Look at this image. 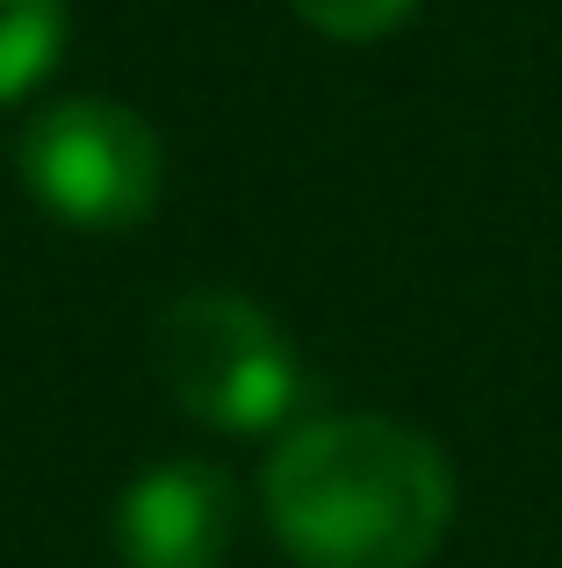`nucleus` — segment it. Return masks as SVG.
<instances>
[{
    "label": "nucleus",
    "mask_w": 562,
    "mask_h": 568,
    "mask_svg": "<svg viewBox=\"0 0 562 568\" xmlns=\"http://www.w3.org/2000/svg\"><path fill=\"white\" fill-rule=\"evenodd\" d=\"M66 51V0H0V101H22Z\"/></svg>",
    "instance_id": "obj_5"
},
{
    "label": "nucleus",
    "mask_w": 562,
    "mask_h": 568,
    "mask_svg": "<svg viewBox=\"0 0 562 568\" xmlns=\"http://www.w3.org/2000/svg\"><path fill=\"white\" fill-rule=\"evenodd\" d=\"M159 382L210 432H268L303 388L281 324L231 288H188L159 317Z\"/></svg>",
    "instance_id": "obj_2"
},
{
    "label": "nucleus",
    "mask_w": 562,
    "mask_h": 568,
    "mask_svg": "<svg viewBox=\"0 0 562 568\" xmlns=\"http://www.w3.org/2000/svg\"><path fill=\"white\" fill-rule=\"evenodd\" d=\"M260 497L295 568H425L448 540L454 475L397 417H310L274 446Z\"/></svg>",
    "instance_id": "obj_1"
},
{
    "label": "nucleus",
    "mask_w": 562,
    "mask_h": 568,
    "mask_svg": "<svg viewBox=\"0 0 562 568\" xmlns=\"http://www.w3.org/2000/svg\"><path fill=\"white\" fill-rule=\"evenodd\" d=\"M167 159L138 109L72 94L29 115L22 130V187L72 231H130L152 216Z\"/></svg>",
    "instance_id": "obj_3"
},
{
    "label": "nucleus",
    "mask_w": 562,
    "mask_h": 568,
    "mask_svg": "<svg viewBox=\"0 0 562 568\" xmlns=\"http://www.w3.org/2000/svg\"><path fill=\"white\" fill-rule=\"evenodd\" d=\"M239 540V483L217 460H159L116 504L123 568H217Z\"/></svg>",
    "instance_id": "obj_4"
},
{
    "label": "nucleus",
    "mask_w": 562,
    "mask_h": 568,
    "mask_svg": "<svg viewBox=\"0 0 562 568\" xmlns=\"http://www.w3.org/2000/svg\"><path fill=\"white\" fill-rule=\"evenodd\" d=\"M295 14H303L318 37H339V43H375L390 37V29L411 22V8L419 0H289Z\"/></svg>",
    "instance_id": "obj_6"
}]
</instances>
